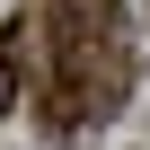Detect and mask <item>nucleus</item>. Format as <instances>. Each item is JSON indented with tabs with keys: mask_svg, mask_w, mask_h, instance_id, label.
I'll use <instances>...</instances> for the list:
<instances>
[{
	"mask_svg": "<svg viewBox=\"0 0 150 150\" xmlns=\"http://www.w3.org/2000/svg\"><path fill=\"white\" fill-rule=\"evenodd\" d=\"M132 88V44L115 0H53V80H44V124L71 132L97 106H124Z\"/></svg>",
	"mask_w": 150,
	"mask_h": 150,
	"instance_id": "f257e3e1",
	"label": "nucleus"
}]
</instances>
